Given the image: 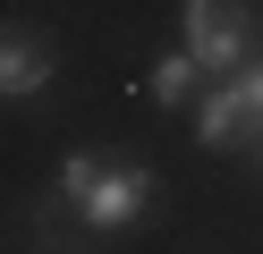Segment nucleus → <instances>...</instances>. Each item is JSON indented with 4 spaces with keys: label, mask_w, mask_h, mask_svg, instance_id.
Segmentation results:
<instances>
[{
    "label": "nucleus",
    "mask_w": 263,
    "mask_h": 254,
    "mask_svg": "<svg viewBox=\"0 0 263 254\" xmlns=\"http://www.w3.org/2000/svg\"><path fill=\"white\" fill-rule=\"evenodd\" d=\"M51 85V43H34V34H9V51H0V93L26 102Z\"/></svg>",
    "instance_id": "3"
},
{
    "label": "nucleus",
    "mask_w": 263,
    "mask_h": 254,
    "mask_svg": "<svg viewBox=\"0 0 263 254\" xmlns=\"http://www.w3.org/2000/svg\"><path fill=\"white\" fill-rule=\"evenodd\" d=\"M178 26H187V51L204 60V76H238L246 68V17L229 0H178Z\"/></svg>",
    "instance_id": "2"
},
{
    "label": "nucleus",
    "mask_w": 263,
    "mask_h": 254,
    "mask_svg": "<svg viewBox=\"0 0 263 254\" xmlns=\"http://www.w3.org/2000/svg\"><path fill=\"white\" fill-rule=\"evenodd\" d=\"M229 85H238V102H246V119H255V127H263V68H238V76H229Z\"/></svg>",
    "instance_id": "7"
},
{
    "label": "nucleus",
    "mask_w": 263,
    "mask_h": 254,
    "mask_svg": "<svg viewBox=\"0 0 263 254\" xmlns=\"http://www.w3.org/2000/svg\"><path fill=\"white\" fill-rule=\"evenodd\" d=\"M195 85H204V60H195V51H170V60L144 76V93H153L161 110H187V93H195Z\"/></svg>",
    "instance_id": "5"
},
{
    "label": "nucleus",
    "mask_w": 263,
    "mask_h": 254,
    "mask_svg": "<svg viewBox=\"0 0 263 254\" xmlns=\"http://www.w3.org/2000/svg\"><path fill=\"white\" fill-rule=\"evenodd\" d=\"M153 212V169H136V161H119V169H93V186L77 195V220L85 229H136V220Z\"/></svg>",
    "instance_id": "1"
},
{
    "label": "nucleus",
    "mask_w": 263,
    "mask_h": 254,
    "mask_svg": "<svg viewBox=\"0 0 263 254\" xmlns=\"http://www.w3.org/2000/svg\"><path fill=\"white\" fill-rule=\"evenodd\" d=\"M238 119H246V102H238V85H212V93H204V110H195V144H204V152H221L229 144V135H238Z\"/></svg>",
    "instance_id": "4"
},
{
    "label": "nucleus",
    "mask_w": 263,
    "mask_h": 254,
    "mask_svg": "<svg viewBox=\"0 0 263 254\" xmlns=\"http://www.w3.org/2000/svg\"><path fill=\"white\" fill-rule=\"evenodd\" d=\"M93 169H102V161H93V152H68V169H60V186H68V203H77V195H85V186H93Z\"/></svg>",
    "instance_id": "6"
}]
</instances>
